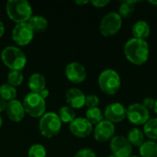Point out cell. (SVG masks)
I'll use <instances>...</instances> for the list:
<instances>
[{"instance_id":"31","label":"cell","mask_w":157,"mask_h":157,"mask_svg":"<svg viewBox=\"0 0 157 157\" xmlns=\"http://www.w3.org/2000/svg\"><path fill=\"white\" fill-rule=\"evenodd\" d=\"M155 104V100L153 98H151V97H146L145 98H144L143 103H142V105H143L147 110L154 109Z\"/></svg>"},{"instance_id":"11","label":"cell","mask_w":157,"mask_h":157,"mask_svg":"<svg viewBox=\"0 0 157 157\" xmlns=\"http://www.w3.org/2000/svg\"><path fill=\"white\" fill-rule=\"evenodd\" d=\"M127 109L120 102H113L108 105L104 111L105 120L111 123H119L126 119Z\"/></svg>"},{"instance_id":"1","label":"cell","mask_w":157,"mask_h":157,"mask_svg":"<svg viewBox=\"0 0 157 157\" xmlns=\"http://www.w3.org/2000/svg\"><path fill=\"white\" fill-rule=\"evenodd\" d=\"M124 54L126 59L133 64L142 65L149 58L150 48L145 40L132 38L124 45Z\"/></svg>"},{"instance_id":"23","label":"cell","mask_w":157,"mask_h":157,"mask_svg":"<svg viewBox=\"0 0 157 157\" xmlns=\"http://www.w3.org/2000/svg\"><path fill=\"white\" fill-rule=\"evenodd\" d=\"M144 133L146 135L151 141L157 140V118L150 119L144 125Z\"/></svg>"},{"instance_id":"37","label":"cell","mask_w":157,"mask_h":157,"mask_svg":"<svg viewBox=\"0 0 157 157\" xmlns=\"http://www.w3.org/2000/svg\"><path fill=\"white\" fill-rule=\"evenodd\" d=\"M151 5H155V6H157V0H149L148 1Z\"/></svg>"},{"instance_id":"4","label":"cell","mask_w":157,"mask_h":157,"mask_svg":"<svg viewBox=\"0 0 157 157\" xmlns=\"http://www.w3.org/2000/svg\"><path fill=\"white\" fill-rule=\"evenodd\" d=\"M98 86L100 90L109 96L115 95L121 86V79L117 71L106 69L98 76Z\"/></svg>"},{"instance_id":"8","label":"cell","mask_w":157,"mask_h":157,"mask_svg":"<svg viewBox=\"0 0 157 157\" xmlns=\"http://www.w3.org/2000/svg\"><path fill=\"white\" fill-rule=\"evenodd\" d=\"M126 118L134 125H144L150 120V112L142 103H133L127 108Z\"/></svg>"},{"instance_id":"28","label":"cell","mask_w":157,"mask_h":157,"mask_svg":"<svg viewBox=\"0 0 157 157\" xmlns=\"http://www.w3.org/2000/svg\"><path fill=\"white\" fill-rule=\"evenodd\" d=\"M28 156L29 157H46L47 152L45 147L42 144H35L31 145L28 151Z\"/></svg>"},{"instance_id":"30","label":"cell","mask_w":157,"mask_h":157,"mask_svg":"<svg viewBox=\"0 0 157 157\" xmlns=\"http://www.w3.org/2000/svg\"><path fill=\"white\" fill-rule=\"evenodd\" d=\"M74 157H97L95 152L89 148H84L79 150Z\"/></svg>"},{"instance_id":"32","label":"cell","mask_w":157,"mask_h":157,"mask_svg":"<svg viewBox=\"0 0 157 157\" xmlns=\"http://www.w3.org/2000/svg\"><path fill=\"white\" fill-rule=\"evenodd\" d=\"M92 5L96 7H104L105 6L109 4V0H92Z\"/></svg>"},{"instance_id":"25","label":"cell","mask_w":157,"mask_h":157,"mask_svg":"<svg viewBox=\"0 0 157 157\" xmlns=\"http://www.w3.org/2000/svg\"><path fill=\"white\" fill-rule=\"evenodd\" d=\"M138 1H123L121 3L119 6V15L121 17H131L135 10V3Z\"/></svg>"},{"instance_id":"18","label":"cell","mask_w":157,"mask_h":157,"mask_svg":"<svg viewBox=\"0 0 157 157\" xmlns=\"http://www.w3.org/2000/svg\"><path fill=\"white\" fill-rule=\"evenodd\" d=\"M132 33L133 38L145 40L149 37L151 33V28L149 24L144 20H138L135 22L132 28Z\"/></svg>"},{"instance_id":"34","label":"cell","mask_w":157,"mask_h":157,"mask_svg":"<svg viewBox=\"0 0 157 157\" xmlns=\"http://www.w3.org/2000/svg\"><path fill=\"white\" fill-rule=\"evenodd\" d=\"M39 94H40V95L44 99H45L46 98H48V96H49V94H50V91H49L48 89H46V88H45L44 90H42V91H41L40 93H39Z\"/></svg>"},{"instance_id":"41","label":"cell","mask_w":157,"mask_h":157,"mask_svg":"<svg viewBox=\"0 0 157 157\" xmlns=\"http://www.w3.org/2000/svg\"><path fill=\"white\" fill-rule=\"evenodd\" d=\"M129 157H138V156H136V155H131V156H129Z\"/></svg>"},{"instance_id":"20","label":"cell","mask_w":157,"mask_h":157,"mask_svg":"<svg viewBox=\"0 0 157 157\" xmlns=\"http://www.w3.org/2000/svg\"><path fill=\"white\" fill-rule=\"evenodd\" d=\"M127 140L132 144V146L140 147L145 142V135L143 131L138 128H132L128 132Z\"/></svg>"},{"instance_id":"2","label":"cell","mask_w":157,"mask_h":157,"mask_svg":"<svg viewBox=\"0 0 157 157\" xmlns=\"http://www.w3.org/2000/svg\"><path fill=\"white\" fill-rule=\"evenodd\" d=\"M6 11L16 24L28 22L32 17L31 6L26 0H8L6 4Z\"/></svg>"},{"instance_id":"19","label":"cell","mask_w":157,"mask_h":157,"mask_svg":"<svg viewBox=\"0 0 157 157\" xmlns=\"http://www.w3.org/2000/svg\"><path fill=\"white\" fill-rule=\"evenodd\" d=\"M28 23L33 29L34 33L35 32H43L47 29L48 28V20L42 16L40 15H34L32 16Z\"/></svg>"},{"instance_id":"27","label":"cell","mask_w":157,"mask_h":157,"mask_svg":"<svg viewBox=\"0 0 157 157\" xmlns=\"http://www.w3.org/2000/svg\"><path fill=\"white\" fill-rule=\"evenodd\" d=\"M24 76L20 71H10L7 75V82L13 86H18L23 83Z\"/></svg>"},{"instance_id":"29","label":"cell","mask_w":157,"mask_h":157,"mask_svg":"<svg viewBox=\"0 0 157 157\" xmlns=\"http://www.w3.org/2000/svg\"><path fill=\"white\" fill-rule=\"evenodd\" d=\"M99 98L95 94H90L86 96V106L88 109L97 108L99 104Z\"/></svg>"},{"instance_id":"3","label":"cell","mask_w":157,"mask_h":157,"mask_svg":"<svg viewBox=\"0 0 157 157\" xmlns=\"http://www.w3.org/2000/svg\"><path fill=\"white\" fill-rule=\"evenodd\" d=\"M1 59L11 71H21L27 63L25 53L16 46L5 47L1 52Z\"/></svg>"},{"instance_id":"15","label":"cell","mask_w":157,"mask_h":157,"mask_svg":"<svg viewBox=\"0 0 157 157\" xmlns=\"http://www.w3.org/2000/svg\"><path fill=\"white\" fill-rule=\"evenodd\" d=\"M65 99L72 109H81L86 106V95L79 88H69L65 93Z\"/></svg>"},{"instance_id":"13","label":"cell","mask_w":157,"mask_h":157,"mask_svg":"<svg viewBox=\"0 0 157 157\" xmlns=\"http://www.w3.org/2000/svg\"><path fill=\"white\" fill-rule=\"evenodd\" d=\"M65 75L69 81L75 84L83 83L86 78V70L83 64L77 62H72L65 68Z\"/></svg>"},{"instance_id":"12","label":"cell","mask_w":157,"mask_h":157,"mask_svg":"<svg viewBox=\"0 0 157 157\" xmlns=\"http://www.w3.org/2000/svg\"><path fill=\"white\" fill-rule=\"evenodd\" d=\"M115 134V125L107 120L98 123L94 129V138L99 143L110 141Z\"/></svg>"},{"instance_id":"40","label":"cell","mask_w":157,"mask_h":157,"mask_svg":"<svg viewBox=\"0 0 157 157\" xmlns=\"http://www.w3.org/2000/svg\"><path fill=\"white\" fill-rule=\"evenodd\" d=\"M107 157H115L113 155H109V156H107Z\"/></svg>"},{"instance_id":"16","label":"cell","mask_w":157,"mask_h":157,"mask_svg":"<svg viewBox=\"0 0 157 157\" xmlns=\"http://www.w3.org/2000/svg\"><path fill=\"white\" fill-rule=\"evenodd\" d=\"M6 112L9 120L15 122H18L22 121L25 117V109L23 107V104L17 100V99H13L11 101L7 102Z\"/></svg>"},{"instance_id":"14","label":"cell","mask_w":157,"mask_h":157,"mask_svg":"<svg viewBox=\"0 0 157 157\" xmlns=\"http://www.w3.org/2000/svg\"><path fill=\"white\" fill-rule=\"evenodd\" d=\"M70 132L76 137L85 138L93 132V125L86 118H75L69 125Z\"/></svg>"},{"instance_id":"10","label":"cell","mask_w":157,"mask_h":157,"mask_svg":"<svg viewBox=\"0 0 157 157\" xmlns=\"http://www.w3.org/2000/svg\"><path fill=\"white\" fill-rule=\"evenodd\" d=\"M109 147L115 157H129L132 154V146L124 136H114L110 140Z\"/></svg>"},{"instance_id":"24","label":"cell","mask_w":157,"mask_h":157,"mask_svg":"<svg viewBox=\"0 0 157 157\" xmlns=\"http://www.w3.org/2000/svg\"><path fill=\"white\" fill-rule=\"evenodd\" d=\"M17 97V89L15 86L9 85L8 83L3 84L0 86V98H2L6 101H11L16 99Z\"/></svg>"},{"instance_id":"5","label":"cell","mask_w":157,"mask_h":157,"mask_svg":"<svg viewBox=\"0 0 157 157\" xmlns=\"http://www.w3.org/2000/svg\"><path fill=\"white\" fill-rule=\"evenodd\" d=\"M62 128V121L58 116V114L54 112H47L44 113L40 120L39 129L44 137L52 138L56 136Z\"/></svg>"},{"instance_id":"36","label":"cell","mask_w":157,"mask_h":157,"mask_svg":"<svg viewBox=\"0 0 157 157\" xmlns=\"http://www.w3.org/2000/svg\"><path fill=\"white\" fill-rule=\"evenodd\" d=\"M87 3H89L88 0H75V4L77 5H86Z\"/></svg>"},{"instance_id":"9","label":"cell","mask_w":157,"mask_h":157,"mask_svg":"<svg viewBox=\"0 0 157 157\" xmlns=\"http://www.w3.org/2000/svg\"><path fill=\"white\" fill-rule=\"evenodd\" d=\"M33 36L34 31L28 22L16 24L12 29V39L20 46L29 44L32 40Z\"/></svg>"},{"instance_id":"22","label":"cell","mask_w":157,"mask_h":157,"mask_svg":"<svg viewBox=\"0 0 157 157\" xmlns=\"http://www.w3.org/2000/svg\"><path fill=\"white\" fill-rule=\"evenodd\" d=\"M86 119L92 124V125H97L100 121L104 120V113L101 111V109L97 107V108H91L88 109L86 112Z\"/></svg>"},{"instance_id":"7","label":"cell","mask_w":157,"mask_h":157,"mask_svg":"<svg viewBox=\"0 0 157 157\" xmlns=\"http://www.w3.org/2000/svg\"><path fill=\"white\" fill-rule=\"evenodd\" d=\"M122 26V17L118 12H109L105 15L99 24L100 33L105 37H111L117 34Z\"/></svg>"},{"instance_id":"38","label":"cell","mask_w":157,"mask_h":157,"mask_svg":"<svg viewBox=\"0 0 157 157\" xmlns=\"http://www.w3.org/2000/svg\"><path fill=\"white\" fill-rule=\"evenodd\" d=\"M155 113L157 115V100H155V108H154Z\"/></svg>"},{"instance_id":"33","label":"cell","mask_w":157,"mask_h":157,"mask_svg":"<svg viewBox=\"0 0 157 157\" xmlns=\"http://www.w3.org/2000/svg\"><path fill=\"white\" fill-rule=\"evenodd\" d=\"M6 105H7L6 101V100H4L2 98H0V113H1V112H3L4 110H6Z\"/></svg>"},{"instance_id":"26","label":"cell","mask_w":157,"mask_h":157,"mask_svg":"<svg viewBox=\"0 0 157 157\" xmlns=\"http://www.w3.org/2000/svg\"><path fill=\"white\" fill-rule=\"evenodd\" d=\"M58 116L62 122L71 123L75 119V112L74 111V109H72L71 107L63 106L60 109Z\"/></svg>"},{"instance_id":"6","label":"cell","mask_w":157,"mask_h":157,"mask_svg":"<svg viewBox=\"0 0 157 157\" xmlns=\"http://www.w3.org/2000/svg\"><path fill=\"white\" fill-rule=\"evenodd\" d=\"M23 107L25 112L32 118H40L45 113L46 102L45 99L38 93H29L24 98Z\"/></svg>"},{"instance_id":"35","label":"cell","mask_w":157,"mask_h":157,"mask_svg":"<svg viewBox=\"0 0 157 157\" xmlns=\"http://www.w3.org/2000/svg\"><path fill=\"white\" fill-rule=\"evenodd\" d=\"M4 32H5V26H4V23L2 22V20L0 19V38L3 36Z\"/></svg>"},{"instance_id":"39","label":"cell","mask_w":157,"mask_h":157,"mask_svg":"<svg viewBox=\"0 0 157 157\" xmlns=\"http://www.w3.org/2000/svg\"><path fill=\"white\" fill-rule=\"evenodd\" d=\"M2 124H3V119H2V117H1V115H0V128H1V126H2Z\"/></svg>"},{"instance_id":"21","label":"cell","mask_w":157,"mask_h":157,"mask_svg":"<svg viewBox=\"0 0 157 157\" xmlns=\"http://www.w3.org/2000/svg\"><path fill=\"white\" fill-rule=\"evenodd\" d=\"M139 153L142 157H157V143L155 141H145L140 147Z\"/></svg>"},{"instance_id":"17","label":"cell","mask_w":157,"mask_h":157,"mask_svg":"<svg viewBox=\"0 0 157 157\" xmlns=\"http://www.w3.org/2000/svg\"><path fill=\"white\" fill-rule=\"evenodd\" d=\"M28 86L32 93L39 94L46 88V79L41 74L34 73L29 78Z\"/></svg>"}]
</instances>
